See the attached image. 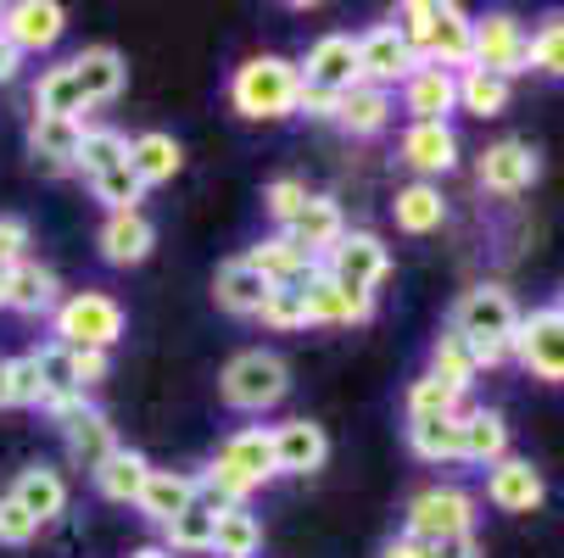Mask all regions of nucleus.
Returning a JSON list of instances; mask_svg holds the SVG:
<instances>
[{
  "label": "nucleus",
  "instance_id": "obj_1",
  "mask_svg": "<svg viewBox=\"0 0 564 558\" xmlns=\"http://www.w3.org/2000/svg\"><path fill=\"white\" fill-rule=\"evenodd\" d=\"M296 96H302V73L296 62L285 56H252L235 67V85H229V101L240 118H291L296 112Z\"/></svg>",
  "mask_w": 564,
  "mask_h": 558
},
{
  "label": "nucleus",
  "instance_id": "obj_2",
  "mask_svg": "<svg viewBox=\"0 0 564 558\" xmlns=\"http://www.w3.org/2000/svg\"><path fill=\"white\" fill-rule=\"evenodd\" d=\"M218 391H224V403H229V408H240V414H263V408H274L280 396L291 391V369H285L274 352L252 347V352L229 358Z\"/></svg>",
  "mask_w": 564,
  "mask_h": 558
},
{
  "label": "nucleus",
  "instance_id": "obj_3",
  "mask_svg": "<svg viewBox=\"0 0 564 558\" xmlns=\"http://www.w3.org/2000/svg\"><path fill=\"white\" fill-rule=\"evenodd\" d=\"M514 325H520V307L503 285H475L453 307V336H464L469 347H509Z\"/></svg>",
  "mask_w": 564,
  "mask_h": 558
},
{
  "label": "nucleus",
  "instance_id": "obj_4",
  "mask_svg": "<svg viewBox=\"0 0 564 558\" xmlns=\"http://www.w3.org/2000/svg\"><path fill=\"white\" fill-rule=\"evenodd\" d=\"M123 336V307L101 291H78L56 307V341L78 352H107Z\"/></svg>",
  "mask_w": 564,
  "mask_h": 558
},
{
  "label": "nucleus",
  "instance_id": "obj_5",
  "mask_svg": "<svg viewBox=\"0 0 564 558\" xmlns=\"http://www.w3.org/2000/svg\"><path fill=\"white\" fill-rule=\"evenodd\" d=\"M386 269H391L386 241H380V234H369V229L341 234V241L325 252V274H330L341 291H352V296H369V291L386 280Z\"/></svg>",
  "mask_w": 564,
  "mask_h": 558
},
{
  "label": "nucleus",
  "instance_id": "obj_6",
  "mask_svg": "<svg viewBox=\"0 0 564 558\" xmlns=\"http://www.w3.org/2000/svg\"><path fill=\"white\" fill-rule=\"evenodd\" d=\"M409 536L414 541H447V536H475V497L458 486H431L409 503Z\"/></svg>",
  "mask_w": 564,
  "mask_h": 558
},
{
  "label": "nucleus",
  "instance_id": "obj_7",
  "mask_svg": "<svg viewBox=\"0 0 564 558\" xmlns=\"http://www.w3.org/2000/svg\"><path fill=\"white\" fill-rule=\"evenodd\" d=\"M51 414L62 419V436H67V452L73 463H85V469H101L112 452H118V430L101 408H85L78 396H67V403H51Z\"/></svg>",
  "mask_w": 564,
  "mask_h": 558
},
{
  "label": "nucleus",
  "instance_id": "obj_8",
  "mask_svg": "<svg viewBox=\"0 0 564 558\" xmlns=\"http://www.w3.org/2000/svg\"><path fill=\"white\" fill-rule=\"evenodd\" d=\"M509 352H514L531 374H542V380H564V313L542 307V313L520 318Z\"/></svg>",
  "mask_w": 564,
  "mask_h": 558
},
{
  "label": "nucleus",
  "instance_id": "obj_9",
  "mask_svg": "<svg viewBox=\"0 0 564 558\" xmlns=\"http://www.w3.org/2000/svg\"><path fill=\"white\" fill-rule=\"evenodd\" d=\"M525 29L509 18V12H487V18H475V45H469V67H487V73H503L514 78L525 67Z\"/></svg>",
  "mask_w": 564,
  "mask_h": 558
},
{
  "label": "nucleus",
  "instance_id": "obj_10",
  "mask_svg": "<svg viewBox=\"0 0 564 558\" xmlns=\"http://www.w3.org/2000/svg\"><path fill=\"white\" fill-rule=\"evenodd\" d=\"M296 73H302L307 90L347 96L352 85H364V78H358V40H352V34H325V40L307 51V62H302Z\"/></svg>",
  "mask_w": 564,
  "mask_h": 558
},
{
  "label": "nucleus",
  "instance_id": "obj_11",
  "mask_svg": "<svg viewBox=\"0 0 564 558\" xmlns=\"http://www.w3.org/2000/svg\"><path fill=\"white\" fill-rule=\"evenodd\" d=\"M414 67H420V56L409 51V40L397 34V23H380V29H369L358 40V78H364V85H375V90L402 85Z\"/></svg>",
  "mask_w": 564,
  "mask_h": 558
},
{
  "label": "nucleus",
  "instance_id": "obj_12",
  "mask_svg": "<svg viewBox=\"0 0 564 558\" xmlns=\"http://www.w3.org/2000/svg\"><path fill=\"white\" fill-rule=\"evenodd\" d=\"M67 29V12L56 0H18V7L0 12V40H7L18 56L23 51H51Z\"/></svg>",
  "mask_w": 564,
  "mask_h": 558
},
{
  "label": "nucleus",
  "instance_id": "obj_13",
  "mask_svg": "<svg viewBox=\"0 0 564 558\" xmlns=\"http://www.w3.org/2000/svg\"><path fill=\"white\" fill-rule=\"evenodd\" d=\"M218 469H229L247 492H258L263 481H274V430H263V425H252V430H235L224 447H218V458H213Z\"/></svg>",
  "mask_w": 564,
  "mask_h": 558
},
{
  "label": "nucleus",
  "instance_id": "obj_14",
  "mask_svg": "<svg viewBox=\"0 0 564 558\" xmlns=\"http://www.w3.org/2000/svg\"><path fill=\"white\" fill-rule=\"evenodd\" d=\"M402 107L414 112V123H447V112L458 107V73L420 62L409 78H402Z\"/></svg>",
  "mask_w": 564,
  "mask_h": 558
},
{
  "label": "nucleus",
  "instance_id": "obj_15",
  "mask_svg": "<svg viewBox=\"0 0 564 558\" xmlns=\"http://www.w3.org/2000/svg\"><path fill=\"white\" fill-rule=\"evenodd\" d=\"M536 174H542V163H536V151H531L525 140H498V145L480 151V185L498 190V196L531 190Z\"/></svg>",
  "mask_w": 564,
  "mask_h": 558
},
{
  "label": "nucleus",
  "instance_id": "obj_16",
  "mask_svg": "<svg viewBox=\"0 0 564 558\" xmlns=\"http://www.w3.org/2000/svg\"><path fill=\"white\" fill-rule=\"evenodd\" d=\"M302 307H307V325H364V318L375 313L369 296L341 291L325 269H313V274H307V285H302Z\"/></svg>",
  "mask_w": 564,
  "mask_h": 558
},
{
  "label": "nucleus",
  "instance_id": "obj_17",
  "mask_svg": "<svg viewBox=\"0 0 564 558\" xmlns=\"http://www.w3.org/2000/svg\"><path fill=\"white\" fill-rule=\"evenodd\" d=\"M469 45H475V18L464 7H442V0H436V18H431L420 62H436V67L453 73V67H469Z\"/></svg>",
  "mask_w": 564,
  "mask_h": 558
},
{
  "label": "nucleus",
  "instance_id": "obj_18",
  "mask_svg": "<svg viewBox=\"0 0 564 558\" xmlns=\"http://www.w3.org/2000/svg\"><path fill=\"white\" fill-rule=\"evenodd\" d=\"M325 458H330V441L318 425L307 419L274 425V474H313V469H325Z\"/></svg>",
  "mask_w": 564,
  "mask_h": 558
},
{
  "label": "nucleus",
  "instance_id": "obj_19",
  "mask_svg": "<svg viewBox=\"0 0 564 558\" xmlns=\"http://www.w3.org/2000/svg\"><path fill=\"white\" fill-rule=\"evenodd\" d=\"M78 145H85V123H78V118H40V112H34L29 151H34V163H40V168L67 174V168L78 163Z\"/></svg>",
  "mask_w": 564,
  "mask_h": 558
},
{
  "label": "nucleus",
  "instance_id": "obj_20",
  "mask_svg": "<svg viewBox=\"0 0 564 558\" xmlns=\"http://www.w3.org/2000/svg\"><path fill=\"white\" fill-rule=\"evenodd\" d=\"M542 474L531 469V458H498L492 463V481H487V497L503 508V514H531L542 503Z\"/></svg>",
  "mask_w": 564,
  "mask_h": 558
},
{
  "label": "nucleus",
  "instance_id": "obj_21",
  "mask_svg": "<svg viewBox=\"0 0 564 558\" xmlns=\"http://www.w3.org/2000/svg\"><path fill=\"white\" fill-rule=\"evenodd\" d=\"M291 241L302 247V252H313V258H325L336 241H341V234H347V218H341V207L330 201V196H307L302 201V212L291 218Z\"/></svg>",
  "mask_w": 564,
  "mask_h": 558
},
{
  "label": "nucleus",
  "instance_id": "obj_22",
  "mask_svg": "<svg viewBox=\"0 0 564 558\" xmlns=\"http://www.w3.org/2000/svg\"><path fill=\"white\" fill-rule=\"evenodd\" d=\"M151 247H156V229L145 223L140 207H134V212H107V223H101V258H107V263H118V269L145 263Z\"/></svg>",
  "mask_w": 564,
  "mask_h": 558
},
{
  "label": "nucleus",
  "instance_id": "obj_23",
  "mask_svg": "<svg viewBox=\"0 0 564 558\" xmlns=\"http://www.w3.org/2000/svg\"><path fill=\"white\" fill-rule=\"evenodd\" d=\"M247 263H252L269 285H307V274L318 269V258H313V252H302L285 229H280V234H269L263 247H252V252H247Z\"/></svg>",
  "mask_w": 564,
  "mask_h": 558
},
{
  "label": "nucleus",
  "instance_id": "obj_24",
  "mask_svg": "<svg viewBox=\"0 0 564 558\" xmlns=\"http://www.w3.org/2000/svg\"><path fill=\"white\" fill-rule=\"evenodd\" d=\"M34 525H45V519H56L62 508H67V481L56 469H45V463H29L18 481H12V492H7Z\"/></svg>",
  "mask_w": 564,
  "mask_h": 558
},
{
  "label": "nucleus",
  "instance_id": "obj_25",
  "mask_svg": "<svg viewBox=\"0 0 564 558\" xmlns=\"http://www.w3.org/2000/svg\"><path fill=\"white\" fill-rule=\"evenodd\" d=\"M0 307L12 313H51L56 307V274L40 269V263H12L7 274H0Z\"/></svg>",
  "mask_w": 564,
  "mask_h": 558
},
{
  "label": "nucleus",
  "instance_id": "obj_26",
  "mask_svg": "<svg viewBox=\"0 0 564 558\" xmlns=\"http://www.w3.org/2000/svg\"><path fill=\"white\" fill-rule=\"evenodd\" d=\"M67 67H73V78H78V90H85V101H90V107L112 101V96L123 90V78H129V67H123V56H118L112 45H90V51H78Z\"/></svg>",
  "mask_w": 564,
  "mask_h": 558
},
{
  "label": "nucleus",
  "instance_id": "obj_27",
  "mask_svg": "<svg viewBox=\"0 0 564 558\" xmlns=\"http://www.w3.org/2000/svg\"><path fill=\"white\" fill-rule=\"evenodd\" d=\"M402 163L414 174H447L458 163V134L447 123H409V134H402Z\"/></svg>",
  "mask_w": 564,
  "mask_h": 558
},
{
  "label": "nucleus",
  "instance_id": "obj_28",
  "mask_svg": "<svg viewBox=\"0 0 564 558\" xmlns=\"http://www.w3.org/2000/svg\"><path fill=\"white\" fill-rule=\"evenodd\" d=\"M191 503H202L196 474H174V469H151V474H145V486H140V508H145L156 525L180 519Z\"/></svg>",
  "mask_w": 564,
  "mask_h": 558
},
{
  "label": "nucleus",
  "instance_id": "obj_29",
  "mask_svg": "<svg viewBox=\"0 0 564 558\" xmlns=\"http://www.w3.org/2000/svg\"><path fill=\"white\" fill-rule=\"evenodd\" d=\"M180 163H185V151H180V140L163 134V129H151V134L129 140V168H134L140 185H163V179H174Z\"/></svg>",
  "mask_w": 564,
  "mask_h": 558
},
{
  "label": "nucleus",
  "instance_id": "obj_30",
  "mask_svg": "<svg viewBox=\"0 0 564 558\" xmlns=\"http://www.w3.org/2000/svg\"><path fill=\"white\" fill-rule=\"evenodd\" d=\"M269 280L247 263V258H235V263H224L218 269V280H213V296H218V307L224 313H258L263 302H269Z\"/></svg>",
  "mask_w": 564,
  "mask_h": 558
},
{
  "label": "nucleus",
  "instance_id": "obj_31",
  "mask_svg": "<svg viewBox=\"0 0 564 558\" xmlns=\"http://www.w3.org/2000/svg\"><path fill=\"white\" fill-rule=\"evenodd\" d=\"M509 96H514V78H503V73H487V67H464L458 73V107L475 112V118L509 112Z\"/></svg>",
  "mask_w": 564,
  "mask_h": 558
},
{
  "label": "nucleus",
  "instance_id": "obj_32",
  "mask_svg": "<svg viewBox=\"0 0 564 558\" xmlns=\"http://www.w3.org/2000/svg\"><path fill=\"white\" fill-rule=\"evenodd\" d=\"M336 123L347 134H380L391 123V90H375V85H352L341 101H336Z\"/></svg>",
  "mask_w": 564,
  "mask_h": 558
},
{
  "label": "nucleus",
  "instance_id": "obj_33",
  "mask_svg": "<svg viewBox=\"0 0 564 558\" xmlns=\"http://www.w3.org/2000/svg\"><path fill=\"white\" fill-rule=\"evenodd\" d=\"M263 547V525L252 508H218V525H213V547L218 558H258Z\"/></svg>",
  "mask_w": 564,
  "mask_h": 558
},
{
  "label": "nucleus",
  "instance_id": "obj_34",
  "mask_svg": "<svg viewBox=\"0 0 564 558\" xmlns=\"http://www.w3.org/2000/svg\"><path fill=\"white\" fill-rule=\"evenodd\" d=\"M409 441L425 463H453L464 458V414H447V419H414L409 425Z\"/></svg>",
  "mask_w": 564,
  "mask_h": 558
},
{
  "label": "nucleus",
  "instance_id": "obj_35",
  "mask_svg": "<svg viewBox=\"0 0 564 558\" xmlns=\"http://www.w3.org/2000/svg\"><path fill=\"white\" fill-rule=\"evenodd\" d=\"M464 458H469V463H498V458H509V425H503V414H492V408L464 414Z\"/></svg>",
  "mask_w": 564,
  "mask_h": 558
},
{
  "label": "nucleus",
  "instance_id": "obj_36",
  "mask_svg": "<svg viewBox=\"0 0 564 558\" xmlns=\"http://www.w3.org/2000/svg\"><path fill=\"white\" fill-rule=\"evenodd\" d=\"M29 358H34V374H40V385H45V408H51V403H67V396L85 391V385H78L73 347L51 341V347H40V352H29Z\"/></svg>",
  "mask_w": 564,
  "mask_h": 558
},
{
  "label": "nucleus",
  "instance_id": "obj_37",
  "mask_svg": "<svg viewBox=\"0 0 564 558\" xmlns=\"http://www.w3.org/2000/svg\"><path fill=\"white\" fill-rule=\"evenodd\" d=\"M145 474H151V463H145L140 452L118 447V452H112V458L96 469V486H101V497H112V503H140Z\"/></svg>",
  "mask_w": 564,
  "mask_h": 558
},
{
  "label": "nucleus",
  "instance_id": "obj_38",
  "mask_svg": "<svg viewBox=\"0 0 564 558\" xmlns=\"http://www.w3.org/2000/svg\"><path fill=\"white\" fill-rule=\"evenodd\" d=\"M85 107H90V101H85V90H78V78H73L67 62L40 78V90H34V112H40V118H78Z\"/></svg>",
  "mask_w": 564,
  "mask_h": 558
},
{
  "label": "nucleus",
  "instance_id": "obj_39",
  "mask_svg": "<svg viewBox=\"0 0 564 558\" xmlns=\"http://www.w3.org/2000/svg\"><path fill=\"white\" fill-rule=\"evenodd\" d=\"M447 218V201L436 185H409V190H397V229H409V234H431L442 229Z\"/></svg>",
  "mask_w": 564,
  "mask_h": 558
},
{
  "label": "nucleus",
  "instance_id": "obj_40",
  "mask_svg": "<svg viewBox=\"0 0 564 558\" xmlns=\"http://www.w3.org/2000/svg\"><path fill=\"white\" fill-rule=\"evenodd\" d=\"M431 374L464 396V391H469V380L480 374V369H475V347H469L464 336H453V330H447V336L431 347Z\"/></svg>",
  "mask_w": 564,
  "mask_h": 558
},
{
  "label": "nucleus",
  "instance_id": "obj_41",
  "mask_svg": "<svg viewBox=\"0 0 564 558\" xmlns=\"http://www.w3.org/2000/svg\"><path fill=\"white\" fill-rule=\"evenodd\" d=\"M213 525H218V508L213 503H191L180 519L163 525V541H169V552H207L213 547Z\"/></svg>",
  "mask_w": 564,
  "mask_h": 558
},
{
  "label": "nucleus",
  "instance_id": "obj_42",
  "mask_svg": "<svg viewBox=\"0 0 564 558\" xmlns=\"http://www.w3.org/2000/svg\"><path fill=\"white\" fill-rule=\"evenodd\" d=\"M118 163H129V140L118 129H85V145H78V163L73 168H85L96 179V174H107Z\"/></svg>",
  "mask_w": 564,
  "mask_h": 558
},
{
  "label": "nucleus",
  "instance_id": "obj_43",
  "mask_svg": "<svg viewBox=\"0 0 564 558\" xmlns=\"http://www.w3.org/2000/svg\"><path fill=\"white\" fill-rule=\"evenodd\" d=\"M447 414H458V391L442 385L436 374L414 380V391H409V419H447Z\"/></svg>",
  "mask_w": 564,
  "mask_h": 558
},
{
  "label": "nucleus",
  "instance_id": "obj_44",
  "mask_svg": "<svg viewBox=\"0 0 564 558\" xmlns=\"http://www.w3.org/2000/svg\"><path fill=\"white\" fill-rule=\"evenodd\" d=\"M90 185H96V201H107L112 212H134V201L145 196V185L134 179V168H129V163H118V168L96 174Z\"/></svg>",
  "mask_w": 564,
  "mask_h": 558
},
{
  "label": "nucleus",
  "instance_id": "obj_45",
  "mask_svg": "<svg viewBox=\"0 0 564 558\" xmlns=\"http://www.w3.org/2000/svg\"><path fill=\"white\" fill-rule=\"evenodd\" d=\"M258 318L269 330H302L307 325V307H302V285H274L269 302L258 307Z\"/></svg>",
  "mask_w": 564,
  "mask_h": 558
},
{
  "label": "nucleus",
  "instance_id": "obj_46",
  "mask_svg": "<svg viewBox=\"0 0 564 558\" xmlns=\"http://www.w3.org/2000/svg\"><path fill=\"white\" fill-rule=\"evenodd\" d=\"M525 67H542V73H558V78H564V18H553V23L531 40Z\"/></svg>",
  "mask_w": 564,
  "mask_h": 558
},
{
  "label": "nucleus",
  "instance_id": "obj_47",
  "mask_svg": "<svg viewBox=\"0 0 564 558\" xmlns=\"http://www.w3.org/2000/svg\"><path fill=\"white\" fill-rule=\"evenodd\" d=\"M431 18H436V0H409V7L397 12V34L409 40L414 56H425V34H431Z\"/></svg>",
  "mask_w": 564,
  "mask_h": 558
},
{
  "label": "nucleus",
  "instance_id": "obj_48",
  "mask_svg": "<svg viewBox=\"0 0 564 558\" xmlns=\"http://www.w3.org/2000/svg\"><path fill=\"white\" fill-rule=\"evenodd\" d=\"M263 201H269V212L280 218V229H291V218H296L302 201H307V185H302V179H274V185L263 190Z\"/></svg>",
  "mask_w": 564,
  "mask_h": 558
},
{
  "label": "nucleus",
  "instance_id": "obj_49",
  "mask_svg": "<svg viewBox=\"0 0 564 558\" xmlns=\"http://www.w3.org/2000/svg\"><path fill=\"white\" fill-rule=\"evenodd\" d=\"M12 408H45V385L34 374V358H12Z\"/></svg>",
  "mask_w": 564,
  "mask_h": 558
},
{
  "label": "nucleus",
  "instance_id": "obj_50",
  "mask_svg": "<svg viewBox=\"0 0 564 558\" xmlns=\"http://www.w3.org/2000/svg\"><path fill=\"white\" fill-rule=\"evenodd\" d=\"M34 519L12 503V497H0V541H7V547H23V541H34Z\"/></svg>",
  "mask_w": 564,
  "mask_h": 558
},
{
  "label": "nucleus",
  "instance_id": "obj_51",
  "mask_svg": "<svg viewBox=\"0 0 564 558\" xmlns=\"http://www.w3.org/2000/svg\"><path fill=\"white\" fill-rule=\"evenodd\" d=\"M23 247H29V223L23 218H0V274L12 263H23Z\"/></svg>",
  "mask_w": 564,
  "mask_h": 558
},
{
  "label": "nucleus",
  "instance_id": "obj_52",
  "mask_svg": "<svg viewBox=\"0 0 564 558\" xmlns=\"http://www.w3.org/2000/svg\"><path fill=\"white\" fill-rule=\"evenodd\" d=\"M73 363H78V385H101L107 369H112L107 352H78V347H73Z\"/></svg>",
  "mask_w": 564,
  "mask_h": 558
},
{
  "label": "nucleus",
  "instance_id": "obj_53",
  "mask_svg": "<svg viewBox=\"0 0 564 558\" xmlns=\"http://www.w3.org/2000/svg\"><path fill=\"white\" fill-rule=\"evenodd\" d=\"M336 101H341V96H325V90H307V85H302L296 112H307V118H336Z\"/></svg>",
  "mask_w": 564,
  "mask_h": 558
},
{
  "label": "nucleus",
  "instance_id": "obj_54",
  "mask_svg": "<svg viewBox=\"0 0 564 558\" xmlns=\"http://www.w3.org/2000/svg\"><path fill=\"white\" fill-rule=\"evenodd\" d=\"M431 558H480L475 536H447V541H431Z\"/></svg>",
  "mask_w": 564,
  "mask_h": 558
},
{
  "label": "nucleus",
  "instance_id": "obj_55",
  "mask_svg": "<svg viewBox=\"0 0 564 558\" xmlns=\"http://www.w3.org/2000/svg\"><path fill=\"white\" fill-rule=\"evenodd\" d=\"M380 558H431V541H414V536H397Z\"/></svg>",
  "mask_w": 564,
  "mask_h": 558
},
{
  "label": "nucleus",
  "instance_id": "obj_56",
  "mask_svg": "<svg viewBox=\"0 0 564 558\" xmlns=\"http://www.w3.org/2000/svg\"><path fill=\"white\" fill-rule=\"evenodd\" d=\"M18 62H23V56H18L7 40H0V85H7V78H18Z\"/></svg>",
  "mask_w": 564,
  "mask_h": 558
},
{
  "label": "nucleus",
  "instance_id": "obj_57",
  "mask_svg": "<svg viewBox=\"0 0 564 558\" xmlns=\"http://www.w3.org/2000/svg\"><path fill=\"white\" fill-rule=\"evenodd\" d=\"M0 408H12V358H0Z\"/></svg>",
  "mask_w": 564,
  "mask_h": 558
},
{
  "label": "nucleus",
  "instance_id": "obj_58",
  "mask_svg": "<svg viewBox=\"0 0 564 558\" xmlns=\"http://www.w3.org/2000/svg\"><path fill=\"white\" fill-rule=\"evenodd\" d=\"M134 558H174V552H169V547H140Z\"/></svg>",
  "mask_w": 564,
  "mask_h": 558
},
{
  "label": "nucleus",
  "instance_id": "obj_59",
  "mask_svg": "<svg viewBox=\"0 0 564 558\" xmlns=\"http://www.w3.org/2000/svg\"><path fill=\"white\" fill-rule=\"evenodd\" d=\"M553 313H564V296H558V307H553Z\"/></svg>",
  "mask_w": 564,
  "mask_h": 558
}]
</instances>
